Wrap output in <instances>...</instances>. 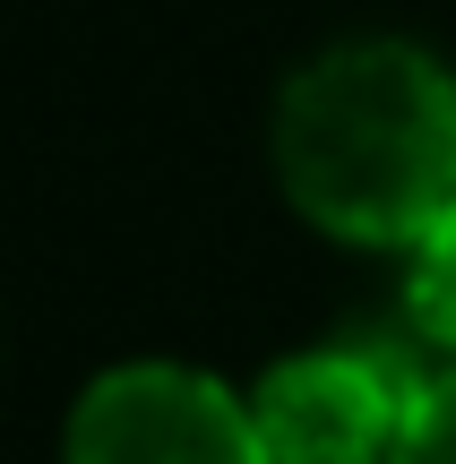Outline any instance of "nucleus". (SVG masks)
I'll list each match as a JSON object with an SVG mask.
<instances>
[{
  "instance_id": "obj_2",
  "label": "nucleus",
  "mask_w": 456,
  "mask_h": 464,
  "mask_svg": "<svg viewBox=\"0 0 456 464\" xmlns=\"http://www.w3.org/2000/svg\"><path fill=\"white\" fill-rule=\"evenodd\" d=\"M61 464H276L250 396L189 362H121L78 396Z\"/></svg>"
},
{
  "instance_id": "obj_3",
  "label": "nucleus",
  "mask_w": 456,
  "mask_h": 464,
  "mask_svg": "<svg viewBox=\"0 0 456 464\" xmlns=\"http://www.w3.org/2000/svg\"><path fill=\"white\" fill-rule=\"evenodd\" d=\"M422 379L431 353L413 362V353H379V344H319L276 362L250 387V413L276 464H388Z\"/></svg>"
},
{
  "instance_id": "obj_5",
  "label": "nucleus",
  "mask_w": 456,
  "mask_h": 464,
  "mask_svg": "<svg viewBox=\"0 0 456 464\" xmlns=\"http://www.w3.org/2000/svg\"><path fill=\"white\" fill-rule=\"evenodd\" d=\"M388 464H456V362H431V379L413 387Z\"/></svg>"
},
{
  "instance_id": "obj_4",
  "label": "nucleus",
  "mask_w": 456,
  "mask_h": 464,
  "mask_svg": "<svg viewBox=\"0 0 456 464\" xmlns=\"http://www.w3.org/2000/svg\"><path fill=\"white\" fill-rule=\"evenodd\" d=\"M405 335L431 362H456V207L405 249Z\"/></svg>"
},
{
  "instance_id": "obj_1",
  "label": "nucleus",
  "mask_w": 456,
  "mask_h": 464,
  "mask_svg": "<svg viewBox=\"0 0 456 464\" xmlns=\"http://www.w3.org/2000/svg\"><path fill=\"white\" fill-rule=\"evenodd\" d=\"M285 198L354 249H413L456 207V69L422 44L354 34L285 78Z\"/></svg>"
}]
</instances>
